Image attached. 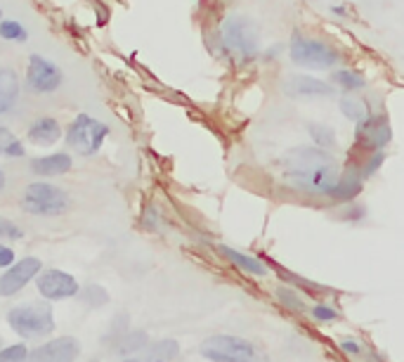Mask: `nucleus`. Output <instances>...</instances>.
Masks as SVG:
<instances>
[{
    "mask_svg": "<svg viewBox=\"0 0 404 362\" xmlns=\"http://www.w3.org/2000/svg\"><path fill=\"white\" fill-rule=\"evenodd\" d=\"M281 163L286 168L284 177L291 187L312 197H326L340 177V168L336 159L329 154V149L317 145L293 147L291 152L284 154Z\"/></svg>",
    "mask_w": 404,
    "mask_h": 362,
    "instance_id": "nucleus-1",
    "label": "nucleus"
},
{
    "mask_svg": "<svg viewBox=\"0 0 404 362\" xmlns=\"http://www.w3.org/2000/svg\"><path fill=\"white\" fill-rule=\"evenodd\" d=\"M220 40H223V48L227 53L241 64L255 60L260 53L258 28L244 14H230L223 21V26H220Z\"/></svg>",
    "mask_w": 404,
    "mask_h": 362,
    "instance_id": "nucleus-2",
    "label": "nucleus"
},
{
    "mask_svg": "<svg viewBox=\"0 0 404 362\" xmlns=\"http://www.w3.org/2000/svg\"><path fill=\"white\" fill-rule=\"evenodd\" d=\"M198 353L211 362H267L251 341L230 334H215L198 346Z\"/></svg>",
    "mask_w": 404,
    "mask_h": 362,
    "instance_id": "nucleus-3",
    "label": "nucleus"
},
{
    "mask_svg": "<svg viewBox=\"0 0 404 362\" xmlns=\"http://www.w3.org/2000/svg\"><path fill=\"white\" fill-rule=\"evenodd\" d=\"M288 57L296 67H303V69H333L343 60L338 50L329 45L326 40L308 38V35H303L301 31H296L293 38H291Z\"/></svg>",
    "mask_w": 404,
    "mask_h": 362,
    "instance_id": "nucleus-4",
    "label": "nucleus"
},
{
    "mask_svg": "<svg viewBox=\"0 0 404 362\" xmlns=\"http://www.w3.org/2000/svg\"><path fill=\"white\" fill-rule=\"evenodd\" d=\"M71 199L62 187L50 182H31L26 185L24 194H21V209L31 216H43V218H55L62 216L69 209Z\"/></svg>",
    "mask_w": 404,
    "mask_h": 362,
    "instance_id": "nucleus-5",
    "label": "nucleus"
},
{
    "mask_svg": "<svg viewBox=\"0 0 404 362\" xmlns=\"http://www.w3.org/2000/svg\"><path fill=\"white\" fill-rule=\"evenodd\" d=\"M7 322L24 339H43L55 331V315L47 303L17 305L7 312Z\"/></svg>",
    "mask_w": 404,
    "mask_h": 362,
    "instance_id": "nucleus-6",
    "label": "nucleus"
},
{
    "mask_svg": "<svg viewBox=\"0 0 404 362\" xmlns=\"http://www.w3.org/2000/svg\"><path fill=\"white\" fill-rule=\"evenodd\" d=\"M106 135H109V126L99 119L88 116V114H78L67 131V142L76 154L92 156L99 152Z\"/></svg>",
    "mask_w": 404,
    "mask_h": 362,
    "instance_id": "nucleus-7",
    "label": "nucleus"
},
{
    "mask_svg": "<svg viewBox=\"0 0 404 362\" xmlns=\"http://www.w3.org/2000/svg\"><path fill=\"white\" fill-rule=\"evenodd\" d=\"M390 140H393V128L388 124V116L383 111H371L354 128L352 154H359V159H364L366 154L376 152V149H386Z\"/></svg>",
    "mask_w": 404,
    "mask_h": 362,
    "instance_id": "nucleus-8",
    "label": "nucleus"
},
{
    "mask_svg": "<svg viewBox=\"0 0 404 362\" xmlns=\"http://www.w3.org/2000/svg\"><path fill=\"white\" fill-rule=\"evenodd\" d=\"M26 85L33 92H55L62 85V69L40 55H31L26 67Z\"/></svg>",
    "mask_w": 404,
    "mask_h": 362,
    "instance_id": "nucleus-9",
    "label": "nucleus"
},
{
    "mask_svg": "<svg viewBox=\"0 0 404 362\" xmlns=\"http://www.w3.org/2000/svg\"><path fill=\"white\" fill-rule=\"evenodd\" d=\"M43 270L40 258L35 256H26V258L17 260L14 265L7 268V273L0 275V296H14L17 291H21L28 282L33 280Z\"/></svg>",
    "mask_w": 404,
    "mask_h": 362,
    "instance_id": "nucleus-10",
    "label": "nucleus"
},
{
    "mask_svg": "<svg viewBox=\"0 0 404 362\" xmlns=\"http://www.w3.org/2000/svg\"><path fill=\"white\" fill-rule=\"evenodd\" d=\"M81 355V344L74 336H60L38 346L28 353L26 362H76Z\"/></svg>",
    "mask_w": 404,
    "mask_h": 362,
    "instance_id": "nucleus-11",
    "label": "nucleus"
},
{
    "mask_svg": "<svg viewBox=\"0 0 404 362\" xmlns=\"http://www.w3.org/2000/svg\"><path fill=\"white\" fill-rule=\"evenodd\" d=\"M35 284H38L40 296L47 298V301H62V298H71L81 291L78 282L69 273H64V270H47V273H40Z\"/></svg>",
    "mask_w": 404,
    "mask_h": 362,
    "instance_id": "nucleus-12",
    "label": "nucleus"
},
{
    "mask_svg": "<svg viewBox=\"0 0 404 362\" xmlns=\"http://www.w3.org/2000/svg\"><path fill=\"white\" fill-rule=\"evenodd\" d=\"M281 88L291 97H331L333 92H336V85L326 83L322 78L308 76V74L288 76Z\"/></svg>",
    "mask_w": 404,
    "mask_h": 362,
    "instance_id": "nucleus-13",
    "label": "nucleus"
},
{
    "mask_svg": "<svg viewBox=\"0 0 404 362\" xmlns=\"http://www.w3.org/2000/svg\"><path fill=\"white\" fill-rule=\"evenodd\" d=\"M361 190H364V177H361L359 166L352 161L350 166H345V170L338 177V182L333 185V190L326 197L336 204H347V202H354V197H359Z\"/></svg>",
    "mask_w": 404,
    "mask_h": 362,
    "instance_id": "nucleus-14",
    "label": "nucleus"
},
{
    "mask_svg": "<svg viewBox=\"0 0 404 362\" xmlns=\"http://www.w3.org/2000/svg\"><path fill=\"white\" fill-rule=\"evenodd\" d=\"M74 161L67 152H57V154H47V156H38V159L31 161V170L35 175L43 177H52V175H64L69 173Z\"/></svg>",
    "mask_w": 404,
    "mask_h": 362,
    "instance_id": "nucleus-15",
    "label": "nucleus"
},
{
    "mask_svg": "<svg viewBox=\"0 0 404 362\" xmlns=\"http://www.w3.org/2000/svg\"><path fill=\"white\" fill-rule=\"evenodd\" d=\"M60 138H62V126L60 121L52 116H43L28 128V140H31L33 145L47 147V145H55Z\"/></svg>",
    "mask_w": 404,
    "mask_h": 362,
    "instance_id": "nucleus-16",
    "label": "nucleus"
},
{
    "mask_svg": "<svg viewBox=\"0 0 404 362\" xmlns=\"http://www.w3.org/2000/svg\"><path fill=\"white\" fill-rule=\"evenodd\" d=\"M19 99V76L10 67H0V114L10 111Z\"/></svg>",
    "mask_w": 404,
    "mask_h": 362,
    "instance_id": "nucleus-17",
    "label": "nucleus"
},
{
    "mask_svg": "<svg viewBox=\"0 0 404 362\" xmlns=\"http://www.w3.org/2000/svg\"><path fill=\"white\" fill-rule=\"evenodd\" d=\"M218 251L223 253L227 260L234 263L239 270H244V273H248V275H255V277L267 275L265 263H262L260 258H255V256L241 253V251H237V248H232V246H218Z\"/></svg>",
    "mask_w": 404,
    "mask_h": 362,
    "instance_id": "nucleus-18",
    "label": "nucleus"
},
{
    "mask_svg": "<svg viewBox=\"0 0 404 362\" xmlns=\"http://www.w3.org/2000/svg\"><path fill=\"white\" fill-rule=\"evenodd\" d=\"M331 83L336 85V90H343L345 95H350V92H359L366 88V78L361 71L357 69H336L331 74Z\"/></svg>",
    "mask_w": 404,
    "mask_h": 362,
    "instance_id": "nucleus-19",
    "label": "nucleus"
},
{
    "mask_svg": "<svg viewBox=\"0 0 404 362\" xmlns=\"http://www.w3.org/2000/svg\"><path fill=\"white\" fill-rule=\"evenodd\" d=\"M338 109H340V114H343L347 121H352V124H359V121H364L369 114H371V106H369L366 99L350 97V95L340 97Z\"/></svg>",
    "mask_w": 404,
    "mask_h": 362,
    "instance_id": "nucleus-20",
    "label": "nucleus"
},
{
    "mask_svg": "<svg viewBox=\"0 0 404 362\" xmlns=\"http://www.w3.org/2000/svg\"><path fill=\"white\" fill-rule=\"evenodd\" d=\"M308 135H310V140H312V145H317V147H322V149H333L338 145V140H336V131L329 126V124H319V121H310L308 126Z\"/></svg>",
    "mask_w": 404,
    "mask_h": 362,
    "instance_id": "nucleus-21",
    "label": "nucleus"
},
{
    "mask_svg": "<svg viewBox=\"0 0 404 362\" xmlns=\"http://www.w3.org/2000/svg\"><path fill=\"white\" fill-rule=\"evenodd\" d=\"M147 346V334L145 331H125L123 336L116 341V353H133Z\"/></svg>",
    "mask_w": 404,
    "mask_h": 362,
    "instance_id": "nucleus-22",
    "label": "nucleus"
},
{
    "mask_svg": "<svg viewBox=\"0 0 404 362\" xmlns=\"http://www.w3.org/2000/svg\"><path fill=\"white\" fill-rule=\"evenodd\" d=\"M383 161H386V149H376V152H371V154H366L364 159H359V161H354L359 166V170H361V177H371L376 170H378L381 166H383Z\"/></svg>",
    "mask_w": 404,
    "mask_h": 362,
    "instance_id": "nucleus-23",
    "label": "nucleus"
},
{
    "mask_svg": "<svg viewBox=\"0 0 404 362\" xmlns=\"http://www.w3.org/2000/svg\"><path fill=\"white\" fill-rule=\"evenodd\" d=\"M276 298H279V303H281L286 310L305 312V301L296 294V289H291V287H276Z\"/></svg>",
    "mask_w": 404,
    "mask_h": 362,
    "instance_id": "nucleus-24",
    "label": "nucleus"
},
{
    "mask_svg": "<svg viewBox=\"0 0 404 362\" xmlns=\"http://www.w3.org/2000/svg\"><path fill=\"white\" fill-rule=\"evenodd\" d=\"M0 38L3 40H26L28 38V33H26V28L19 24V21H12V19H5V21H0Z\"/></svg>",
    "mask_w": 404,
    "mask_h": 362,
    "instance_id": "nucleus-25",
    "label": "nucleus"
},
{
    "mask_svg": "<svg viewBox=\"0 0 404 362\" xmlns=\"http://www.w3.org/2000/svg\"><path fill=\"white\" fill-rule=\"evenodd\" d=\"M177 353H180V346H177V341H173V339H163L152 348L154 360H166L168 362V360L177 358Z\"/></svg>",
    "mask_w": 404,
    "mask_h": 362,
    "instance_id": "nucleus-26",
    "label": "nucleus"
},
{
    "mask_svg": "<svg viewBox=\"0 0 404 362\" xmlns=\"http://www.w3.org/2000/svg\"><path fill=\"white\" fill-rule=\"evenodd\" d=\"M364 218H366V209L354 202H347L343 209L338 211V220H347V223H359V220Z\"/></svg>",
    "mask_w": 404,
    "mask_h": 362,
    "instance_id": "nucleus-27",
    "label": "nucleus"
},
{
    "mask_svg": "<svg viewBox=\"0 0 404 362\" xmlns=\"http://www.w3.org/2000/svg\"><path fill=\"white\" fill-rule=\"evenodd\" d=\"M26 358H28V348L24 344H17L0 351V362H26Z\"/></svg>",
    "mask_w": 404,
    "mask_h": 362,
    "instance_id": "nucleus-28",
    "label": "nucleus"
},
{
    "mask_svg": "<svg viewBox=\"0 0 404 362\" xmlns=\"http://www.w3.org/2000/svg\"><path fill=\"white\" fill-rule=\"evenodd\" d=\"M279 277H281V280H286V282H293V284H298V287L312 289V294H324V291H326L324 287H319V284L303 280V277H298V275H293V273H288V270H279Z\"/></svg>",
    "mask_w": 404,
    "mask_h": 362,
    "instance_id": "nucleus-29",
    "label": "nucleus"
},
{
    "mask_svg": "<svg viewBox=\"0 0 404 362\" xmlns=\"http://www.w3.org/2000/svg\"><path fill=\"white\" fill-rule=\"evenodd\" d=\"M310 315L317 319V322H333V319L338 317V312L331 308V305H324V303H319L315 305V308L310 310Z\"/></svg>",
    "mask_w": 404,
    "mask_h": 362,
    "instance_id": "nucleus-30",
    "label": "nucleus"
},
{
    "mask_svg": "<svg viewBox=\"0 0 404 362\" xmlns=\"http://www.w3.org/2000/svg\"><path fill=\"white\" fill-rule=\"evenodd\" d=\"M21 237H24V234H21V230L12 220L0 218V239H21Z\"/></svg>",
    "mask_w": 404,
    "mask_h": 362,
    "instance_id": "nucleus-31",
    "label": "nucleus"
},
{
    "mask_svg": "<svg viewBox=\"0 0 404 362\" xmlns=\"http://www.w3.org/2000/svg\"><path fill=\"white\" fill-rule=\"evenodd\" d=\"M83 298L88 303H92V305H99V303L106 301V291L102 287H92V284H90V287L83 291Z\"/></svg>",
    "mask_w": 404,
    "mask_h": 362,
    "instance_id": "nucleus-32",
    "label": "nucleus"
},
{
    "mask_svg": "<svg viewBox=\"0 0 404 362\" xmlns=\"http://www.w3.org/2000/svg\"><path fill=\"white\" fill-rule=\"evenodd\" d=\"M340 351H343L345 355L357 358V355L364 353V346H361L359 341H354V339H343V341H340Z\"/></svg>",
    "mask_w": 404,
    "mask_h": 362,
    "instance_id": "nucleus-33",
    "label": "nucleus"
},
{
    "mask_svg": "<svg viewBox=\"0 0 404 362\" xmlns=\"http://www.w3.org/2000/svg\"><path fill=\"white\" fill-rule=\"evenodd\" d=\"M5 156H10V159H17V156H24V145H21L19 140H10L5 145V152H3Z\"/></svg>",
    "mask_w": 404,
    "mask_h": 362,
    "instance_id": "nucleus-34",
    "label": "nucleus"
},
{
    "mask_svg": "<svg viewBox=\"0 0 404 362\" xmlns=\"http://www.w3.org/2000/svg\"><path fill=\"white\" fill-rule=\"evenodd\" d=\"M14 265V251L10 246L0 244V268H10Z\"/></svg>",
    "mask_w": 404,
    "mask_h": 362,
    "instance_id": "nucleus-35",
    "label": "nucleus"
},
{
    "mask_svg": "<svg viewBox=\"0 0 404 362\" xmlns=\"http://www.w3.org/2000/svg\"><path fill=\"white\" fill-rule=\"evenodd\" d=\"M329 10H331V14H336V17H347V14H350L347 5H331Z\"/></svg>",
    "mask_w": 404,
    "mask_h": 362,
    "instance_id": "nucleus-36",
    "label": "nucleus"
},
{
    "mask_svg": "<svg viewBox=\"0 0 404 362\" xmlns=\"http://www.w3.org/2000/svg\"><path fill=\"white\" fill-rule=\"evenodd\" d=\"M10 140H12V135H7L5 128H0V154L5 152V145H7V142H10Z\"/></svg>",
    "mask_w": 404,
    "mask_h": 362,
    "instance_id": "nucleus-37",
    "label": "nucleus"
},
{
    "mask_svg": "<svg viewBox=\"0 0 404 362\" xmlns=\"http://www.w3.org/2000/svg\"><path fill=\"white\" fill-rule=\"evenodd\" d=\"M3 190H5V173L0 170V192H3Z\"/></svg>",
    "mask_w": 404,
    "mask_h": 362,
    "instance_id": "nucleus-38",
    "label": "nucleus"
},
{
    "mask_svg": "<svg viewBox=\"0 0 404 362\" xmlns=\"http://www.w3.org/2000/svg\"><path fill=\"white\" fill-rule=\"evenodd\" d=\"M123 362H140V360H135V358H133V360H123Z\"/></svg>",
    "mask_w": 404,
    "mask_h": 362,
    "instance_id": "nucleus-39",
    "label": "nucleus"
},
{
    "mask_svg": "<svg viewBox=\"0 0 404 362\" xmlns=\"http://www.w3.org/2000/svg\"><path fill=\"white\" fill-rule=\"evenodd\" d=\"M154 362H166V360H154Z\"/></svg>",
    "mask_w": 404,
    "mask_h": 362,
    "instance_id": "nucleus-40",
    "label": "nucleus"
},
{
    "mask_svg": "<svg viewBox=\"0 0 404 362\" xmlns=\"http://www.w3.org/2000/svg\"><path fill=\"white\" fill-rule=\"evenodd\" d=\"M0 17H3V12H0Z\"/></svg>",
    "mask_w": 404,
    "mask_h": 362,
    "instance_id": "nucleus-41",
    "label": "nucleus"
}]
</instances>
